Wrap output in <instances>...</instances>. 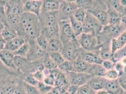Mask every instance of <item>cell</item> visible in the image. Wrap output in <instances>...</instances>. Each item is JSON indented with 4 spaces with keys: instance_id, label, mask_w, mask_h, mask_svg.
<instances>
[{
    "instance_id": "25",
    "label": "cell",
    "mask_w": 126,
    "mask_h": 94,
    "mask_svg": "<svg viewBox=\"0 0 126 94\" xmlns=\"http://www.w3.org/2000/svg\"><path fill=\"white\" fill-rule=\"evenodd\" d=\"M7 26H10L12 28L17 31L20 28L21 23V16L16 15H7Z\"/></svg>"
},
{
    "instance_id": "50",
    "label": "cell",
    "mask_w": 126,
    "mask_h": 94,
    "mask_svg": "<svg viewBox=\"0 0 126 94\" xmlns=\"http://www.w3.org/2000/svg\"><path fill=\"white\" fill-rule=\"evenodd\" d=\"M66 91L67 90L64 89L54 87L50 91L46 94H62Z\"/></svg>"
},
{
    "instance_id": "44",
    "label": "cell",
    "mask_w": 126,
    "mask_h": 94,
    "mask_svg": "<svg viewBox=\"0 0 126 94\" xmlns=\"http://www.w3.org/2000/svg\"><path fill=\"white\" fill-rule=\"evenodd\" d=\"M116 39L121 49L126 44V30L123 31Z\"/></svg>"
},
{
    "instance_id": "22",
    "label": "cell",
    "mask_w": 126,
    "mask_h": 94,
    "mask_svg": "<svg viewBox=\"0 0 126 94\" xmlns=\"http://www.w3.org/2000/svg\"><path fill=\"white\" fill-rule=\"evenodd\" d=\"M101 0H77L78 8H82L86 11H91L98 5Z\"/></svg>"
},
{
    "instance_id": "46",
    "label": "cell",
    "mask_w": 126,
    "mask_h": 94,
    "mask_svg": "<svg viewBox=\"0 0 126 94\" xmlns=\"http://www.w3.org/2000/svg\"><path fill=\"white\" fill-rule=\"evenodd\" d=\"M118 79L121 88L126 93V73H123L120 75Z\"/></svg>"
},
{
    "instance_id": "8",
    "label": "cell",
    "mask_w": 126,
    "mask_h": 94,
    "mask_svg": "<svg viewBox=\"0 0 126 94\" xmlns=\"http://www.w3.org/2000/svg\"><path fill=\"white\" fill-rule=\"evenodd\" d=\"M59 38L63 44L76 38L69 19L59 21Z\"/></svg>"
},
{
    "instance_id": "26",
    "label": "cell",
    "mask_w": 126,
    "mask_h": 94,
    "mask_svg": "<svg viewBox=\"0 0 126 94\" xmlns=\"http://www.w3.org/2000/svg\"><path fill=\"white\" fill-rule=\"evenodd\" d=\"M108 25L120 24L122 14L108 7Z\"/></svg>"
},
{
    "instance_id": "32",
    "label": "cell",
    "mask_w": 126,
    "mask_h": 94,
    "mask_svg": "<svg viewBox=\"0 0 126 94\" xmlns=\"http://www.w3.org/2000/svg\"><path fill=\"white\" fill-rule=\"evenodd\" d=\"M42 62L44 66L45 69L49 71H51L58 68V66L56 63L53 62L51 58L48 55L47 53V55L43 59Z\"/></svg>"
},
{
    "instance_id": "17",
    "label": "cell",
    "mask_w": 126,
    "mask_h": 94,
    "mask_svg": "<svg viewBox=\"0 0 126 94\" xmlns=\"http://www.w3.org/2000/svg\"><path fill=\"white\" fill-rule=\"evenodd\" d=\"M104 77L92 76L90 78L87 84L89 87L95 91L104 90L105 84L107 81Z\"/></svg>"
},
{
    "instance_id": "34",
    "label": "cell",
    "mask_w": 126,
    "mask_h": 94,
    "mask_svg": "<svg viewBox=\"0 0 126 94\" xmlns=\"http://www.w3.org/2000/svg\"><path fill=\"white\" fill-rule=\"evenodd\" d=\"M37 44L42 49L47 52V47L49 40L41 32L36 40Z\"/></svg>"
},
{
    "instance_id": "29",
    "label": "cell",
    "mask_w": 126,
    "mask_h": 94,
    "mask_svg": "<svg viewBox=\"0 0 126 94\" xmlns=\"http://www.w3.org/2000/svg\"><path fill=\"white\" fill-rule=\"evenodd\" d=\"M108 7L110 8L119 12L124 14L125 8L121 5L120 0H102Z\"/></svg>"
},
{
    "instance_id": "45",
    "label": "cell",
    "mask_w": 126,
    "mask_h": 94,
    "mask_svg": "<svg viewBox=\"0 0 126 94\" xmlns=\"http://www.w3.org/2000/svg\"><path fill=\"white\" fill-rule=\"evenodd\" d=\"M102 64L106 71H108L114 69L115 62L112 60H104L103 61Z\"/></svg>"
},
{
    "instance_id": "11",
    "label": "cell",
    "mask_w": 126,
    "mask_h": 94,
    "mask_svg": "<svg viewBox=\"0 0 126 94\" xmlns=\"http://www.w3.org/2000/svg\"><path fill=\"white\" fill-rule=\"evenodd\" d=\"M39 17L42 28L55 26L59 24L58 11L42 12L40 14Z\"/></svg>"
},
{
    "instance_id": "28",
    "label": "cell",
    "mask_w": 126,
    "mask_h": 94,
    "mask_svg": "<svg viewBox=\"0 0 126 94\" xmlns=\"http://www.w3.org/2000/svg\"><path fill=\"white\" fill-rule=\"evenodd\" d=\"M0 35L6 42L18 36L17 31L8 26H5L3 30L0 32Z\"/></svg>"
},
{
    "instance_id": "42",
    "label": "cell",
    "mask_w": 126,
    "mask_h": 94,
    "mask_svg": "<svg viewBox=\"0 0 126 94\" xmlns=\"http://www.w3.org/2000/svg\"><path fill=\"white\" fill-rule=\"evenodd\" d=\"M119 73L115 69L106 71L104 77L107 80H115L119 78Z\"/></svg>"
},
{
    "instance_id": "35",
    "label": "cell",
    "mask_w": 126,
    "mask_h": 94,
    "mask_svg": "<svg viewBox=\"0 0 126 94\" xmlns=\"http://www.w3.org/2000/svg\"><path fill=\"white\" fill-rule=\"evenodd\" d=\"M48 54L53 62L56 63L57 66L65 60V59L63 58L62 53L60 51L48 53Z\"/></svg>"
},
{
    "instance_id": "14",
    "label": "cell",
    "mask_w": 126,
    "mask_h": 94,
    "mask_svg": "<svg viewBox=\"0 0 126 94\" xmlns=\"http://www.w3.org/2000/svg\"><path fill=\"white\" fill-rule=\"evenodd\" d=\"M42 0H26L24 1V11L40 16Z\"/></svg>"
},
{
    "instance_id": "56",
    "label": "cell",
    "mask_w": 126,
    "mask_h": 94,
    "mask_svg": "<svg viewBox=\"0 0 126 94\" xmlns=\"http://www.w3.org/2000/svg\"><path fill=\"white\" fill-rule=\"evenodd\" d=\"M121 4L124 8H126V0H120Z\"/></svg>"
},
{
    "instance_id": "19",
    "label": "cell",
    "mask_w": 126,
    "mask_h": 94,
    "mask_svg": "<svg viewBox=\"0 0 126 94\" xmlns=\"http://www.w3.org/2000/svg\"><path fill=\"white\" fill-rule=\"evenodd\" d=\"M72 63L74 66V71L79 73H87L91 65L86 62L80 56Z\"/></svg>"
},
{
    "instance_id": "61",
    "label": "cell",
    "mask_w": 126,
    "mask_h": 94,
    "mask_svg": "<svg viewBox=\"0 0 126 94\" xmlns=\"http://www.w3.org/2000/svg\"><path fill=\"white\" fill-rule=\"evenodd\" d=\"M68 94H76V93H68Z\"/></svg>"
},
{
    "instance_id": "3",
    "label": "cell",
    "mask_w": 126,
    "mask_h": 94,
    "mask_svg": "<svg viewBox=\"0 0 126 94\" xmlns=\"http://www.w3.org/2000/svg\"><path fill=\"white\" fill-rule=\"evenodd\" d=\"M76 38L79 45L84 51H92L98 54L100 44L96 36L82 32Z\"/></svg>"
},
{
    "instance_id": "2",
    "label": "cell",
    "mask_w": 126,
    "mask_h": 94,
    "mask_svg": "<svg viewBox=\"0 0 126 94\" xmlns=\"http://www.w3.org/2000/svg\"><path fill=\"white\" fill-rule=\"evenodd\" d=\"M84 51L75 38L63 43L60 52L65 60L72 62L79 57Z\"/></svg>"
},
{
    "instance_id": "27",
    "label": "cell",
    "mask_w": 126,
    "mask_h": 94,
    "mask_svg": "<svg viewBox=\"0 0 126 94\" xmlns=\"http://www.w3.org/2000/svg\"><path fill=\"white\" fill-rule=\"evenodd\" d=\"M106 70L102 64H91L87 73L92 76L104 77Z\"/></svg>"
},
{
    "instance_id": "15",
    "label": "cell",
    "mask_w": 126,
    "mask_h": 94,
    "mask_svg": "<svg viewBox=\"0 0 126 94\" xmlns=\"http://www.w3.org/2000/svg\"><path fill=\"white\" fill-rule=\"evenodd\" d=\"M118 79L107 80L105 84L104 90L109 94H125L126 93L121 88Z\"/></svg>"
},
{
    "instance_id": "12",
    "label": "cell",
    "mask_w": 126,
    "mask_h": 94,
    "mask_svg": "<svg viewBox=\"0 0 126 94\" xmlns=\"http://www.w3.org/2000/svg\"><path fill=\"white\" fill-rule=\"evenodd\" d=\"M55 78V87L64 89L67 90L70 85L64 73L60 71L58 68L51 71Z\"/></svg>"
},
{
    "instance_id": "53",
    "label": "cell",
    "mask_w": 126,
    "mask_h": 94,
    "mask_svg": "<svg viewBox=\"0 0 126 94\" xmlns=\"http://www.w3.org/2000/svg\"><path fill=\"white\" fill-rule=\"evenodd\" d=\"M5 43V41L3 39L1 35H0V51L4 49Z\"/></svg>"
},
{
    "instance_id": "55",
    "label": "cell",
    "mask_w": 126,
    "mask_h": 94,
    "mask_svg": "<svg viewBox=\"0 0 126 94\" xmlns=\"http://www.w3.org/2000/svg\"><path fill=\"white\" fill-rule=\"evenodd\" d=\"M5 26V25L2 21H0V32L3 30Z\"/></svg>"
},
{
    "instance_id": "39",
    "label": "cell",
    "mask_w": 126,
    "mask_h": 94,
    "mask_svg": "<svg viewBox=\"0 0 126 94\" xmlns=\"http://www.w3.org/2000/svg\"><path fill=\"white\" fill-rule=\"evenodd\" d=\"M23 81L26 83L31 85L34 86H37L39 81L33 76L32 74L28 73L24 74Z\"/></svg>"
},
{
    "instance_id": "47",
    "label": "cell",
    "mask_w": 126,
    "mask_h": 94,
    "mask_svg": "<svg viewBox=\"0 0 126 94\" xmlns=\"http://www.w3.org/2000/svg\"><path fill=\"white\" fill-rule=\"evenodd\" d=\"M6 18L7 15L4 9V7L0 4V21L4 23L5 26H7Z\"/></svg>"
},
{
    "instance_id": "20",
    "label": "cell",
    "mask_w": 126,
    "mask_h": 94,
    "mask_svg": "<svg viewBox=\"0 0 126 94\" xmlns=\"http://www.w3.org/2000/svg\"><path fill=\"white\" fill-rule=\"evenodd\" d=\"M25 43H26V41L24 39L20 37H16L11 41L6 42L4 49L14 52Z\"/></svg>"
},
{
    "instance_id": "63",
    "label": "cell",
    "mask_w": 126,
    "mask_h": 94,
    "mask_svg": "<svg viewBox=\"0 0 126 94\" xmlns=\"http://www.w3.org/2000/svg\"></svg>"
},
{
    "instance_id": "21",
    "label": "cell",
    "mask_w": 126,
    "mask_h": 94,
    "mask_svg": "<svg viewBox=\"0 0 126 94\" xmlns=\"http://www.w3.org/2000/svg\"><path fill=\"white\" fill-rule=\"evenodd\" d=\"M59 5L60 1L58 0H43L41 13L58 11Z\"/></svg>"
},
{
    "instance_id": "33",
    "label": "cell",
    "mask_w": 126,
    "mask_h": 94,
    "mask_svg": "<svg viewBox=\"0 0 126 94\" xmlns=\"http://www.w3.org/2000/svg\"><path fill=\"white\" fill-rule=\"evenodd\" d=\"M30 47V45L28 43H25L16 51L13 52L14 55L22 58H26L27 55L29 51Z\"/></svg>"
},
{
    "instance_id": "64",
    "label": "cell",
    "mask_w": 126,
    "mask_h": 94,
    "mask_svg": "<svg viewBox=\"0 0 126 94\" xmlns=\"http://www.w3.org/2000/svg\"><path fill=\"white\" fill-rule=\"evenodd\" d=\"M125 94H126V93H125Z\"/></svg>"
},
{
    "instance_id": "51",
    "label": "cell",
    "mask_w": 126,
    "mask_h": 94,
    "mask_svg": "<svg viewBox=\"0 0 126 94\" xmlns=\"http://www.w3.org/2000/svg\"><path fill=\"white\" fill-rule=\"evenodd\" d=\"M7 69L9 68L6 67L0 60V75H5L6 73H7L8 72H9V71Z\"/></svg>"
},
{
    "instance_id": "60",
    "label": "cell",
    "mask_w": 126,
    "mask_h": 94,
    "mask_svg": "<svg viewBox=\"0 0 126 94\" xmlns=\"http://www.w3.org/2000/svg\"><path fill=\"white\" fill-rule=\"evenodd\" d=\"M124 73H126V66L125 67V68H124Z\"/></svg>"
},
{
    "instance_id": "10",
    "label": "cell",
    "mask_w": 126,
    "mask_h": 94,
    "mask_svg": "<svg viewBox=\"0 0 126 94\" xmlns=\"http://www.w3.org/2000/svg\"><path fill=\"white\" fill-rule=\"evenodd\" d=\"M4 7L6 15L12 14L21 16L25 12L23 0H9Z\"/></svg>"
},
{
    "instance_id": "7",
    "label": "cell",
    "mask_w": 126,
    "mask_h": 94,
    "mask_svg": "<svg viewBox=\"0 0 126 94\" xmlns=\"http://www.w3.org/2000/svg\"><path fill=\"white\" fill-rule=\"evenodd\" d=\"M28 43L30 47L26 56L27 60L30 62L42 61L43 59L47 55V52L37 44L36 40L29 42Z\"/></svg>"
},
{
    "instance_id": "18",
    "label": "cell",
    "mask_w": 126,
    "mask_h": 94,
    "mask_svg": "<svg viewBox=\"0 0 126 94\" xmlns=\"http://www.w3.org/2000/svg\"><path fill=\"white\" fill-rule=\"evenodd\" d=\"M80 57L86 62L91 64H102L103 62L98 54L92 51H84Z\"/></svg>"
},
{
    "instance_id": "62",
    "label": "cell",
    "mask_w": 126,
    "mask_h": 94,
    "mask_svg": "<svg viewBox=\"0 0 126 94\" xmlns=\"http://www.w3.org/2000/svg\"><path fill=\"white\" fill-rule=\"evenodd\" d=\"M59 0V1H61V0Z\"/></svg>"
},
{
    "instance_id": "5",
    "label": "cell",
    "mask_w": 126,
    "mask_h": 94,
    "mask_svg": "<svg viewBox=\"0 0 126 94\" xmlns=\"http://www.w3.org/2000/svg\"><path fill=\"white\" fill-rule=\"evenodd\" d=\"M83 32L97 36L103 26L98 20L90 12L87 11V15L82 22Z\"/></svg>"
},
{
    "instance_id": "41",
    "label": "cell",
    "mask_w": 126,
    "mask_h": 94,
    "mask_svg": "<svg viewBox=\"0 0 126 94\" xmlns=\"http://www.w3.org/2000/svg\"><path fill=\"white\" fill-rule=\"evenodd\" d=\"M125 57H126V44L114 54L112 60L115 62Z\"/></svg>"
},
{
    "instance_id": "36",
    "label": "cell",
    "mask_w": 126,
    "mask_h": 94,
    "mask_svg": "<svg viewBox=\"0 0 126 94\" xmlns=\"http://www.w3.org/2000/svg\"><path fill=\"white\" fill-rule=\"evenodd\" d=\"M87 13V11L83 9L78 8L74 11L73 16L77 20L82 23L86 17Z\"/></svg>"
},
{
    "instance_id": "58",
    "label": "cell",
    "mask_w": 126,
    "mask_h": 94,
    "mask_svg": "<svg viewBox=\"0 0 126 94\" xmlns=\"http://www.w3.org/2000/svg\"><path fill=\"white\" fill-rule=\"evenodd\" d=\"M8 0H2V4H3V5L4 6L5 4Z\"/></svg>"
},
{
    "instance_id": "54",
    "label": "cell",
    "mask_w": 126,
    "mask_h": 94,
    "mask_svg": "<svg viewBox=\"0 0 126 94\" xmlns=\"http://www.w3.org/2000/svg\"><path fill=\"white\" fill-rule=\"evenodd\" d=\"M94 94H109L107 92H106L105 90H102L97 91L95 92Z\"/></svg>"
},
{
    "instance_id": "24",
    "label": "cell",
    "mask_w": 126,
    "mask_h": 94,
    "mask_svg": "<svg viewBox=\"0 0 126 94\" xmlns=\"http://www.w3.org/2000/svg\"><path fill=\"white\" fill-rule=\"evenodd\" d=\"M41 32L46 37L48 40L59 37V24L55 26L42 28Z\"/></svg>"
},
{
    "instance_id": "49",
    "label": "cell",
    "mask_w": 126,
    "mask_h": 94,
    "mask_svg": "<svg viewBox=\"0 0 126 94\" xmlns=\"http://www.w3.org/2000/svg\"><path fill=\"white\" fill-rule=\"evenodd\" d=\"M32 74L39 82L43 81L45 76L44 71H36Z\"/></svg>"
},
{
    "instance_id": "16",
    "label": "cell",
    "mask_w": 126,
    "mask_h": 94,
    "mask_svg": "<svg viewBox=\"0 0 126 94\" xmlns=\"http://www.w3.org/2000/svg\"><path fill=\"white\" fill-rule=\"evenodd\" d=\"M98 54L103 61L112 60L113 54L111 48V41L100 44Z\"/></svg>"
},
{
    "instance_id": "13",
    "label": "cell",
    "mask_w": 126,
    "mask_h": 94,
    "mask_svg": "<svg viewBox=\"0 0 126 94\" xmlns=\"http://www.w3.org/2000/svg\"><path fill=\"white\" fill-rule=\"evenodd\" d=\"M15 55L14 53L9 50L3 49L0 51V60L2 63L11 70L16 71L14 64Z\"/></svg>"
},
{
    "instance_id": "48",
    "label": "cell",
    "mask_w": 126,
    "mask_h": 94,
    "mask_svg": "<svg viewBox=\"0 0 126 94\" xmlns=\"http://www.w3.org/2000/svg\"><path fill=\"white\" fill-rule=\"evenodd\" d=\"M125 66L120 61H117L115 62L114 69L119 73L120 75L124 73Z\"/></svg>"
},
{
    "instance_id": "43",
    "label": "cell",
    "mask_w": 126,
    "mask_h": 94,
    "mask_svg": "<svg viewBox=\"0 0 126 94\" xmlns=\"http://www.w3.org/2000/svg\"><path fill=\"white\" fill-rule=\"evenodd\" d=\"M27 61L26 58H22L18 56H15L14 60V64L17 70H20L23 67L24 64Z\"/></svg>"
},
{
    "instance_id": "37",
    "label": "cell",
    "mask_w": 126,
    "mask_h": 94,
    "mask_svg": "<svg viewBox=\"0 0 126 94\" xmlns=\"http://www.w3.org/2000/svg\"><path fill=\"white\" fill-rule=\"evenodd\" d=\"M22 85L24 91L27 94H41L36 86L26 83L23 81Z\"/></svg>"
},
{
    "instance_id": "30",
    "label": "cell",
    "mask_w": 126,
    "mask_h": 94,
    "mask_svg": "<svg viewBox=\"0 0 126 94\" xmlns=\"http://www.w3.org/2000/svg\"><path fill=\"white\" fill-rule=\"evenodd\" d=\"M69 21L76 38L83 32L82 24L81 22L77 20L73 16L69 18Z\"/></svg>"
},
{
    "instance_id": "40",
    "label": "cell",
    "mask_w": 126,
    "mask_h": 94,
    "mask_svg": "<svg viewBox=\"0 0 126 94\" xmlns=\"http://www.w3.org/2000/svg\"><path fill=\"white\" fill-rule=\"evenodd\" d=\"M96 92L87 83L79 87L76 94H94Z\"/></svg>"
},
{
    "instance_id": "4",
    "label": "cell",
    "mask_w": 126,
    "mask_h": 94,
    "mask_svg": "<svg viewBox=\"0 0 126 94\" xmlns=\"http://www.w3.org/2000/svg\"><path fill=\"white\" fill-rule=\"evenodd\" d=\"M125 30L120 24L108 25L103 26L100 33L97 36L99 44H101L105 42L111 41L113 39L117 38Z\"/></svg>"
},
{
    "instance_id": "1",
    "label": "cell",
    "mask_w": 126,
    "mask_h": 94,
    "mask_svg": "<svg viewBox=\"0 0 126 94\" xmlns=\"http://www.w3.org/2000/svg\"><path fill=\"white\" fill-rule=\"evenodd\" d=\"M21 17V26L17 31L18 36L24 39L26 43L35 41L42 29L39 16L25 11Z\"/></svg>"
},
{
    "instance_id": "38",
    "label": "cell",
    "mask_w": 126,
    "mask_h": 94,
    "mask_svg": "<svg viewBox=\"0 0 126 94\" xmlns=\"http://www.w3.org/2000/svg\"><path fill=\"white\" fill-rule=\"evenodd\" d=\"M37 89L41 94H46L50 91L54 87L48 85L43 81H39L37 84Z\"/></svg>"
},
{
    "instance_id": "9",
    "label": "cell",
    "mask_w": 126,
    "mask_h": 94,
    "mask_svg": "<svg viewBox=\"0 0 126 94\" xmlns=\"http://www.w3.org/2000/svg\"><path fill=\"white\" fill-rule=\"evenodd\" d=\"M70 85L80 87L87 83L92 76L88 73L71 72L64 73Z\"/></svg>"
},
{
    "instance_id": "23",
    "label": "cell",
    "mask_w": 126,
    "mask_h": 94,
    "mask_svg": "<svg viewBox=\"0 0 126 94\" xmlns=\"http://www.w3.org/2000/svg\"><path fill=\"white\" fill-rule=\"evenodd\" d=\"M63 47V43L61 41L59 37L51 39L48 41L47 52H60Z\"/></svg>"
},
{
    "instance_id": "57",
    "label": "cell",
    "mask_w": 126,
    "mask_h": 94,
    "mask_svg": "<svg viewBox=\"0 0 126 94\" xmlns=\"http://www.w3.org/2000/svg\"><path fill=\"white\" fill-rule=\"evenodd\" d=\"M67 2H76L77 0H64Z\"/></svg>"
},
{
    "instance_id": "59",
    "label": "cell",
    "mask_w": 126,
    "mask_h": 94,
    "mask_svg": "<svg viewBox=\"0 0 126 94\" xmlns=\"http://www.w3.org/2000/svg\"><path fill=\"white\" fill-rule=\"evenodd\" d=\"M0 4L2 5H3L2 4V0H0Z\"/></svg>"
},
{
    "instance_id": "31",
    "label": "cell",
    "mask_w": 126,
    "mask_h": 94,
    "mask_svg": "<svg viewBox=\"0 0 126 94\" xmlns=\"http://www.w3.org/2000/svg\"><path fill=\"white\" fill-rule=\"evenodd\" d=\"M58 69L63 73L74 71L73 63L66 60H65L63 62L59 64L58 66Z\"/></svg>"
},
{
    "instance_id": "6",
    "label": "cell",
    "mask_w": 126,
    "mask_h": 94,
    "mask_svg": "<svg viewBox=\"0 0 126 94\" xmlns=\"http://www.w3.org/2000/svg\"><path fill=\"white\" fill-rule=\"evenodd\" d=\"M78 8V7L76 2H69L64 0L60 1L59 8L58 10L59 21L69 19Z\"/></svg>"
},
{
    "instance_id": "52",
    "label": "cell",
    "mask_w": 126,
    "mask_h": 94,
    "mask_svg": "<svg viewBox=\"0 0 126 94\" xmlns=\"http://www.w3.org/2000/svg\"><path fill=\"white\" fill-rule=\"evenodd\" d=\"M120 24L124 28V29L126 30V15L124 14L123 15L121 18V22Z\"/></svg>"
}]
</instances>
